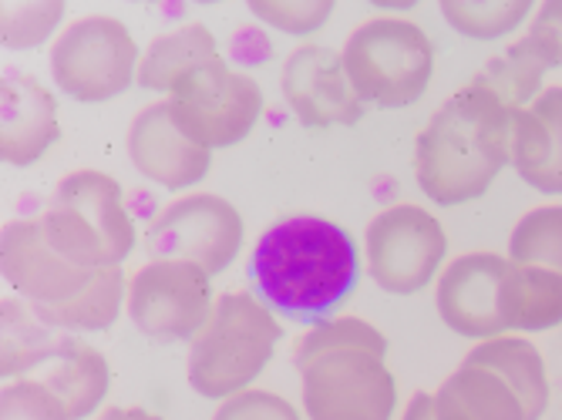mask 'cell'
Returning <instances> with one entry per match:
<instances>
[{
    "mask_svg": "<svg viewBox=\"0 0 562 420\" xmlns=\"http://www.w3.org/2000/svg\"><path fill=\"white\" fill-rule=\"evenodd\" d=\"M252 283L263 303L283 313H324L357 283V242L324 216L273 223L252 246Z\"/></svg>",
    "mask_w": 562,
    "mask_h": 420,
    "instance_id": "2",
    "label": "cell"
},
{
    "mask_svg": "<svg viewBox=\"0 0 562 420\" xmlns=\"http://www.w3.org/2000/svg\"><path fill=\"white\" fill-rule=\"evenodd\" d=\"M94 420H162V417L151 413V410H142V407H109V410H101Z\"/></svg>",
    "mask_w": 562,
    "mask_h": 420,
    "instance_id": "35",
    "label": "cell"
},
{
    "mask_svg": "<svg viewBox=\"0 0 562 420\" xmlns=\"http://www.w3.org/2000/svg\"><path fill=\"white\" fill-rule=\"evenodd\" d=\"M513 166V112L482 84L448 94L415 141V182L435 205L482 198Z\"/></svg>",
    "mask_w": 562,
    "mask_h": 420,
    "instance_id": "1",
    "label": "cell"
},
{
    "mask_svg": "<svg viewBox=\"0 0 562 420\" xmlns=\"http://www.w3.org/2000/svg\"><path fill=\"white\" fill-rule=\"evenodd\" d=\"M0 317H4V360H0L4 377H24L31 366L58 356L65 333L58 337V330H50L27 299L8 296L0 306Z\"/></svg>",
    "mask_w": 562,
    "mask_h": 420,
    "instance_id": "24",
    "label": "cell"
},
{
    "mask_svg": "<svg viewBox=\"0 0 562 420\" xmlns=\"http://www.w3.org/2000/svg\"><path fill=\"white\" fill-rule=\"evenodd\" d=\"M145 249L151 259H186L210 276H220L243 249V216L216 192L179 195L151 216Z\"/></svg>",
    "mask_w": 562,
    "mask_h": 420,
    "instance_id": "10",
    "label": "cell"
},
{
    "mask_svg": "<svg viewBox=\"0 0 562 420\" xmlns=\"http://www.w3.org/2000/svg\"><path fill=\"white\" fill-rule=\"evenodd\" d=\"M498 309H502L505 333L513 330L526 337V333L555 330L562 323V276L542 266H526V262L508 259L498 290Z\"/></svg>",
    "mask_w": 562,
    "mask_h": 420,
    "instance_id": "18",
    "label": "cell"
},
{
    "mask_svg": "<svg viewBox=\"0 0 562 420\" xmlns=\"http://www.w3.org/2000/svg\"><path fill=\"white\" fill-rule=\"evenodd\" d=\"M344 350H364L374 356H387V337L361 317H330V320L314 323L293 343V366L300 371V366H306L317 356L344 353Z\"/></svg>",
    "mask_w": 562,
    "mask_h": 420,
    "instance_id": "27",
    "label": "cell"
},
{
    "mask_svg": "<svg viewBox=\"0 0 562 420\" xmlns=\"http://www.w3.org/2000/svg\"><path fill=\"white\" fill-rule=\"evenodd\" d=\"M306 420H391L397 384L384 356L344 350L300 366Z\"/></svg>",
    "mask_w": 562,
    "mask_h": 420,
    "instance_id": "11",
    "label": "cell"
},
{
    "mask_svg": "<svg viewBox=\"0 0 562 420\" xmlns=\"http://www.w3.org/2000/svg\"><path fill=\"white\" fill-rule=\"evenodd\" d=\"M448 252L445 226L415 202L387 205L364 229V259L371 280L391 296L422 293L441 270Z\"/></svg>",
    "mask_w": 562,
    "mask_h": 420,
    "instance_id": "8",
    "label": "cell"
},
{
    "mask_svg": "<svg viewBox=\"0 0 562 420\" xmlns=\"http://www.w3.org/2000/svg\"><path fill=\"white\" fill-rule=\"evenodd\" d=\"M546 61L539 58V50L519 37L508 44L502 55H495L479 75L475 81H482L508 112H522L526 104H532L542 91H546Z\"/></svg>",
    "mask_w": 562,
    "mask_h": 420,
    "instance_id": "25",
    "label": "cell"
},
{
    "mask_svg": "<svg viewBox=\"0 0 562 420\" xmlns=\"http://www.w3.org/2000/svg\"><path fill=\"white\" fill-rule=\"evenodd\" d=\"M340 58L357 98L387 112L415 104L435 75V44L422 24L407 18L384 14L357 24Z\"/></svg>",
    "mask_w": 562,
    "mask_h": 420,
    "instance_id": "5",
    "label": "cell"
},
{
    "mask_svg": "<svg viewBox=\"0 0 562 420\" xmlns=\"http://www.w3.org/2000/svg\"><path fill=\"white\" fill-rule=\"evenodd\" d=\"M0 273L31 306L65 303L88 286L94 270H81L47 242L41 219H14L0 236Z\"/></svg>",
    "mask_w": 562,
    "mask_h": 420,
    "instance_id": "14",
    "label": "cell"
},
{
    "mask_svg": "<svg viewBox=\"0 0 562 420\" xmlns=\"http://www.w3.org/2000/svg\"><path fill=\"white\" fill-rule=\"evenodd\" d=\"M61 138L58 101L37 78L4 71L0 78V159L11 169L41 162Z\"/></svg>",
    "mask_w": 562,
    "mask_h": 420,
    "instance_id": "16",
    "label": "cell"
},
{
    "mask_svg": "<svg viewBox=\"0 0 562 420\" xmlns=\"http://www.w3.org/2000/svg\"><path fill=\"white\" fill-rule=\"evenodd\" d=\"M280 343V323L270 303L229 290L216 296L210 320L189 340L186 381L206 400H226L249 390Z\"/></svg>",
    "mask_w": 562,
    "mask_h": 420,
    "instance_id": "3",
    "label": "cell"
},
{
    "mask_svg": "<svg viewBox=\"0 0 562 420\" xmlns=\"http://www.w3.org/2000/svg\"><path fill=\"white\" fill-rule=\"evenodd\" d=\"M441 18L451 31L472 41H498L519 31L532 14V0H441Z\"/></svg>",
    "mask_w": 562,
    "mask_h": 420,
    "instance_id": "26",
    "label": "cell"
},
{
    "mask_svg": "<svg viewBox=\"0 0 562 420\" xmlns=\"http://www.w3.org/2000/svg\"><path fill=\"white\" fill-rule=\"evenodd\" d=\"M213 276L186 259H151L128 276L125 313L132 327L159 343H189L213 313Z\"/></svg>",
    "mask_w": 562,
    "mask_h": 420,
    "instance_id": "9",
    "label": "cell"
},
{
    "mask_svg": "<svg viewBox=\"0 0 562 420\" xmlns=\"http://www.w3.org/2000/svg\"><path fill=\"white\" fill-rule=\"evenodd\" d=\"M438 420H529L522 400L498 374L462 363L431 394Z\"/></svg>",
    "mask_w": 562,
    "mask_h": 420,
    "instance_id": "19",
    "label": "cell"
},
{
    "mask_svg": "<svg viewBox=\"0 0 562 420\" xmlns=\"http://www.w3.org/2000/svg\"><path fill=\"white\" fill-rule=\"evenodd\" d=\"M125 148L128 162L135 172L148 182H156L162 189H192L206 179L213 166V151L189 141L169 112V101H151L128 122L125 132Z\"/></svg>",
    "mask_w": 562,
    "mask_h": 420,
    "instance_id": "15",
    "label": "cell"
},
{
    "mask_svg": "<svg viewBox=\"0 0 562 420\" xmlns=\"http://www.w3.org/2000/svg\"><path fill=\"white\" fill-rule=\"evenodd\" d=\"M249 14L280 34L306 37L330 21L334 0H249Z\"/></svg>",
    "mask_w": 562,
    "mask_h": 420,
    "instance_id": "30",
    "label": "cell"
},
{
    "mask_svg": "<svg viewBox=\"0 0 562 420\" xmlns=\"http://www.w3.org/2000/svg\"><path fill=\"white\" fill-rule=\"evenodd\" d=\"M125 293H128V280L122 266H105V270H94L88 286L78 290L71 299L34 306V313L58 333H101L119 320V313L125 306Z\"/></svg>",
    "mask_w": 562,
    "mask_h": 420,
    "instance_id": "23",
    "label": "cell"
},
{
    "mask_svg": "<svg viewBox=\"0 0 562 420\" xmlns=\"http://www.w3.org/2000/svg\"><path fill=\"white\" fill-rule=\"evenodd\" d=\"M546 61V68H562V0H546L529 18V27L522 34Z\"/></svg>",
    "mask_w": 562,
    "mask_h": 420,
    "instance_id": "33",
    "label": "cell"
},
{
    "mask_svg": "<svg viewBox=\"0 0 562 420\" xmlns=\"http://www.w3.org/2000/svg\"><path fill=\"white\" fill-rule=\"evenodd\" d=\"M401 420H438L431 394H415L412 400H407V407H404Z\"/></svg>",
    "mask_w": 562,
    "mask_h": 420,
    "instance_id": "34",
    "label": "cell"
},
{
    "mask_svg": "<svg viewBox=\"0 0 562 420\" xmlns=\"http://www.w3.org/2000/svg\"><path fill=\"white\" fill-rule=\"evenodd\" d=\"M513 169L529 189L562 195V84L513 112Z\"/></svg>",
    "mask_w": 562,
    "mask_h": 420,
    "instance_id": "17",
    "label": "cell"
},
{
    "mask_svg": "<svg viewBox=\"0 0 562 420\" xmlns=\"http://www.w3.org/2000/svg\"><path fill=\"white\" fill-rule=\"evenodd\" d=\"M37 219L47 242L81 270L122 266L138 242L119 179L98 169L68 172Z\"/></svg>",
    "mask_w": 562,
    "mask_h": 420,
    "instance_id": "4",
    "label": "cell"
},
{
    "mask_svg": "<svg viewBox=\"0 0 562 420\" xmlns=\"http://www.w3.org/2000/svg\"><path fill=\"white\" fill-rule=\"evenodd\" d=\"M223 58L220 55V41L216 34L206 27V24H182L176 31H166L159 34L156 41H151L145 50H142V61H138V84L145 91H156V94H172L176 84L202 68V65H210Z\"/></svg>",
    "mask_w": 562,
    "mask_h": 420,
    "instance_id": "20",
    "label": "cell"
},
{
    "mask_svg": "<svg viewBox=\"0 0 562 420\" xmlns=\"http://www.w3.org/2000/svg\"><path fill=\"white\" fill-rule=\"evenodd\" d=\"M280 91L306 128H350L364 118V101L344 71L340 50L327 44L293 47L280 71Z\"/></svg>",
    "mask_w": 562,
    "mask_h": 420,
    "instance_id": "12",
    "label": "cell"
},
{
    "mask_svg": "<svg viewBox=\"0 0 562 420\" xmlns=\"http://www.w3.org/2000/svg\"><path fill=\"white\" fill-rule=\"evenodd\" d=\"M138 61L142 50L132 31L109 14L75 18L47 50L50 78L81 104H101L125 94L138 81Z\"/></svg>",
    "mask_w": 562,
    "mask_h": 420,
    "instance_id": "6",
    "label": "cell"
},
{
    "mask_svg": "<svg viewBox=\"0 0 562 420\" xmlns=\"http://www.w3.org/2000/svg\"><path fill=\"white\" fill-rule=\"evenodd\" d=\"M213 420H303V413L286 397H280L273 390L249 387L243 394L220 400Z\"/></svg>",
    "mask_w": 562,
    "mask_h": 420,
    "instance_id": "32",
    "label": "cell"
},
{
    "mask_svg": "<svg viewBox=\"0 0 562 420\" xmlns=\"http://www.w3.org/2000/svg\"><path fill=\"white\" fill-rule=\"evenodd\" d=\"M508 266V256L498 252H465L451 259L438 276L435 309L438 320L465 340H492L505 333L498 290Z\"/></svg>",
    "mask_w": 562,
    "mask_h": 420,
    "instance_id": "13",
    "label": "cell"
},
{
    "mask_svg": "<svg viewBox=\"0 0 562 420\" xmlns=\"http://www.w3.org/2000/svg\"><path fill=\"white\" fill-rule=\"evenodd\" d=\"M37 381H44L58 394L71 420H85L88 413L101 407V400H105L109 384H112V366L105 353L94 350L91 343L65 337L58 356L47 363V371Z\"/></svg>",
    "mask_w": 562,
    "mask_h": 420,
    "instance_id": "22",
    "label": "cell"
},
{
    "mask_svg": "<svg viewBox=\"0 0 562 420\" xmlns=\"http://www.w3.org/2000/svg\"><path fill=\"white\" fill-rule=\"evenodd\" d=\"M513 262L542 266L562 276V205H536L508 232V252Z\"/></svg>",
    "mask_w": 562,
    "mask_h": 420,
    "instance_id": "28",
    "label": "cell"
},
{
    "mask_svg": "<svg viewBox=\"0 0 562 420\" xmlns=\"http://www.w3.org/2000/svg\"><path fill=\"white\" fill-rule=\"evenodd\" d=\"M176 128L202 148L239 145L263 115V88L223 58L189 71L166 98Z\"/></svg>",
    "mask_w": 562,
    "mask_h": 420,
    "instance_id": "7",
    "label": "cell"
},
{
    "mask_svg": "<svg viewBox=\"0 0 562 420\" xmlns=\"http://www.w3.org/2000/svg\"><path fill=\"white\" fill-rule=\"evenodd\" d=\"M0 420H71L58 394L44 381L18 377L0 394Z\"/></svg>",
    "mask_w": 562,
    "mask_h": 420,
    "instance_id": "31",
    "label": "cell"
},
{
    "mask_svg": "<svg viewBox=\"0 0 562 420\" xmlns=\"http://www.w3.org/2000/svg\"><path fill=\"white\" fill-rule=\"evenodd\" d=\"M65 0H18L0 11V41L11 50H31L55 37L65 21ZM55 44V41H50Z\"/></svg>",
    "mask_w": 562,
    "mask_h": 420,
    "instance_id": "29",
    "label": "cell"
},
{
    "mask_svg": "<svg viewBox=\"0 0 562 420\" xmlns=\"http://www.w3.org/2000/svg\"><path fill=\"white\" fill-rule=\"evenodd\" d=\"M465 363L485 366V371L498 374L508 387L516 390V397L526 407L529 420H539L549 407V374H546V360L536 343H529L519 333H502L492 340H482Z\"/></svg>",
    "mask_w": 562,
    "mask_h": 420,
    "instance_id": "21",
    "label": "cell"
}]
</instances>
